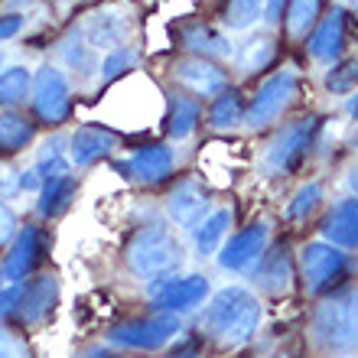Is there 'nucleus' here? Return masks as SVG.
Returning <instances> with one entry per match:
<instances>
[{"instance_id": "e433bc0d", "label": "nucleus", "mask_w": 358, "mask_h": 358, "mask_svg": "<svg viewBox=\"0 0 358 358\" xmlns=\"http://www.w3.org/2000/svg\"><path fill=\"white\" fill-rule=\"evenodd\" d=\"M0 358H27V345L13 339L7 329H0Z\"/></svg>"}, {"instance_id": "bb28decb", "label": "nucleus", "mask_w": 358, "mask_h": 358, "mask_svg": "<svg viewBox=\"0 0 358 358\" xmlns=\"http://www.w3.org/2000/svg\"><path fill=\"white\" fill-rule=\"evenodd\" d=\"M69 157H66V137H49L46 143H43V153H39V163H36V173L43 176V182L46 179H56V176H66L69 173Z\"/></svg>"}, {"instance_id": "b1692460", "label": "nucleus", "mask_w": 358, "mask_h": 358, "mask_svg": "<svg viewBox=\"0 0 358 358\" xmlns=\"http://www.w3.org/2000/svg\"><path fill=\"white\" fill-rule=\"evenodd\" d=\"M245 101H241V92L235 88H225L222 94L212 98V108H208V124L218 127V131H225V127H235V124L245 121Z\"/></svg>"}, {"instance_id": "c03bdc74", "label": "nucleus", "mask_w": 358, "mask_h": 358, "mask_svg": "<svg viewBox=\"0 0 358 358\" xmlns=\"http://www.w3.org/2000/svg\"><path fill=\"white\" fill-rule=\"evenodd\" d=\"M349 7L355 10V17H358V0H349Z\"/></svg>"}, {"instance_id": "c85d7f7f", "label": "nucleus", "mask_w": 358, "mask_h": 358, "mask_svg": "<svg viewBox=\"0 0 358 358\" xmlns=\"http://www.w3.org/2000/svg\"><path fill=\"white\" fill-rule=\"evenodd\" d=\"M320 10H322V0H290L287 3V29L290 36H306L310 27L320 20Z\"/></svg>"}, {"instance_id": "2eb2a0df", "label": "nucleus", "mask_w": 358, "mask_h": 358, "mask_svg": "<svg viewBox=\"0 0 358 358\" xmlns=\"http://www.w3.org/2000/svg\"><path fill=\"white\" fill-rule=\"evenodd\" d=\"M173 78H176L179 85L186 88L192 94H222L228 88V76L225 69H218L215 62H208V59H182L173 66Z\"/></svg>"}, {"instance_id": "2f4dec72", "label": "nucleus", "mask_w": 358, "mask_h": 358, "mask_svg": "<svg viewBox=\"0 0 358 358\" xmlns=\"http://www.w3.org/2000/svg\"><path fill=\"white\" fill-rule=\"evenodd\" d=\"M326 88L332 94H345V92H355L358 88V56L345 59L339 66L332 69L329 76H326Z\"/></svg>"}, {"instance_id": "ea45409f", "label": "nucleus", "mask_w": 358, "mask_h": 358, "mask_svg": "<svg viewBox=\"0 0 358 358\" xmlns=\"http://www.w3.org/2000/svg\"><path fill=\"white\" fill-rule=\"evenodd\" d=\"M20 29H23V17L20 13H7V17H0V43L10 36H17Z\"/></svg>"}, {"instance_id": "aec40b11", "label": "nucleus", "mask_w": 358, "mask_h": 358, "mask_svg": "<svg viewBox=\"0 0 358 358\" xmlns=\"http://www.w3.org/2000/svg\"><path fill=\"white\" fill-rule=\"evenodd\" d=\"M78 192V179L72 173L66 176H56V179H46L43 189H39V202H36V212L43 218H59L72 206V199Z\"/></svg>"}, {"instance_id": "4468645a", "label": "nucleus", "mask_w": 358, "mask_h": 358, "mask_svg": "<svg viewBox=\"0 0 358 358\" xmlns=\"http://www.w3.org/2000/svg\"><path fill=\"white\" fill-rule=\"evenodd\" d=\"M131 33V20L121 17L117 10H98V13H88L78 36L85 39L92 49H121L124 39Z\"/></svg>"}, {"instance_id": "f704fd0d", "label": "nucleus", "mask_w": 358, "mask_h": 358, "mask_svg": "<svg viewBox=\"0 0 358 358\" xmlns=\"http://www.w3.org/2000/svg\"><path fill=\"white\" fill-rule=\"evenodd\" d=\"M261 10H264V0H231L225 20H228V27L231 29H245V27L255 23Z\"/></svg>"}, {"instance_id": "473e14b6", "label": "nucleus", "mask_w": 358, "mask_h": 358, "mask_svg": "<svg viewBox=\"0 0 358 358\" xmlns=\"http://www.w3.org/2000/svg\"><path fill=\"white\" fill-rule=\"evenodd\" d=\"M320 199H322V186L320 182H306V186L296 189V196L290 199V206H287V218H310V212L316 206H320Z\"/></svg>"}, {"instance_id": "cd10ccee", "label": "nucleus", "mask_w": 358, "mask_h": 358, "mask_svg": "<svg viewBox=\"0 0 358 358\" xmlns=\"http://www.w3.org/2000/svg\"><path fill=\"white\" fill-rule=\"evenodd\" d=\"M29 88H33V78H29V72L23 66H13L0 72V104L3 108L20 104L29 94Z\"/></svg>"}, {"instance_id": "dca6fc26", "label": "nucleus", "mask_w": 358, "mask_h": 358, "mask_svg": "<svg viewBox=\"0 0 358 358\" xmlns=\"http://www.w3.org/2000/svg\"><path fill=\"white\" fill-rule=\"evenodd\" d=\"M208 202H212V199H208V192L199 186L196 179H182L170 192V199H166V212H170V218L176 225L199 228L208 212Z\"/></svg>"}, {"instance_id": "9d476101", "label": "nucleus", "mask_w": 358, "mask_h": 358, "mask_svg": "<svg viewBox=\"0 0 358 358\" xmlns=\"http://www.w3.org/2000/svg\"><path fill=\"white\" fill-rule=\"evenodd\" d=\"M206 296H208V280L202 273L166 277V280H160L157 293H153V310L166 313V316H179V313L196 310Z\"/></svg>"}, {"instance_id": "a211bd4d", "label": "nucleus", "mask_w": 358, "mask_h": 358, "mask_svg": "<svg viewBox=\"0 0 358 358\" xmlns=\"http://www.w3.org/2000/svg\"><path fill=\"white\" fill-rule=\"evenodd\" d=\"M114 143H117V137H114L111 131L85 124V127H78V131L69 137V160L76 163V166H94L98 160L111 157Z\"/></svg>"}, {"instance_id": "6e6552de", "label": "nucleus", "mask_w": 358, "mask_h": 358, "mask_svg": "<svg viewBox=\"0 0 358 358\" xmlns=\"http://www.w3.org/2000/svg\"><path fill=\"white\" fill-rule=\"evenodd\" d=\"M293 94H296V76H293L290 69L273 72L271 78H264V85L257 88V94L251 98L245 121L251 124V127H264V124L277 121L283 114V108L290 104Z\"/></svg>"}, {"instance_id": "f8f14e48", "label": "nucleus", "mask_w": 358, "mask_h": 358, "mask_svg": "<svg viewBox=\"0 0 358 358\" xmlns=\"http://www.w3.org/2000/svg\"><path fill=\"white\" fill-rule=\"evenodd\" d=\"M56 296H59V280L52 273H39L33 280H23V293H20L13 320L23 322V326L43 322L56 306Z\"/></svg>"}, {"instance_id": "1a4fd4ad", "label": "nucleus", "mask_w": 358, "mask_h": 358, "mask_svg": "<svg viewBox=\"0 0 358 358\" xmlns=\"http://www.w3.org/2000/svg\"><path fill=\"white\" fill-rule=\"evenodd\" d=\"M46 245H49L46 231L36 225H27L13 238V245H10L7 257H3V264H0V277L7 283H23V277H29V273L43 264Z\"/></svg>"}, {"instance_id": "4be33fe9", "label": "nucleus", "mask_w": 358, "mask_h": 358, "mask_svg": "<svg viewBox=\"0 0 358 358\" xmlns=\"http://www.w3.org/2000/svg\"><path fill=\"white\" fill-rule=\"evenodd\" d=\"M202 108L192 94H170V114H166V131L173 141H186L189 134L196 131Z\"/></svg>"}, {"instance_id": "7ed1b4c3", "label": "nucleus", "mask_w": 358, "mask_h": 358, "mask_svg": "<svg viewBox=\"0 0 358 358\" xmlns=\"http://www.w3.org/2000/svg\"><path fill=\"white\" fill-rule=\"evenodd\" d=\"M313 339L329 352L358 349V290H339L326 296L313 313Z\"/></svg>"}, {"instance_id": "4c0bfd02", "label": "nucleus", "mask_w": 358, "mask_h": 358, "mask_svg": "<svg viewBox=\"0 0 358 358\" xmlns=\"http://www.w3.org/2000/svg\"><path fill=\"white\" fill-rule=\"evenodd\" d=\"M17 238V218H13V212H10L3 202H0V248L7 245V241H13Z\"/></svg>"}, {"instance_id": "37998d69", "label": "nucleus", "mask_w": 358, "mask_h": 358, "mask_svg": "<svg viewBox=\"0 0 358 358\" xmlns=\"http://www.w3.org/2000/svg\"><path fill=\"white\" fill-rule=\"evenodd\" d=\"M7 176H10V170H7V166H0V189H3V182H7Z\"/></svg>"}, {"instance_id": "79ce46f5", "label": "nucleus", "mask_w": 358, "mask_h": 358, "mask_svg": "<svg viewBox=\"0 0 358 358\" xmlns=\"http://www.w3.org/2000/svg\"><path fill=\"white\" fill-rule=\"evenodd\" d=\"M349 114H352V121H358V92L349 98Z\"/></svg>"}, {"instance_id": "a19ab883", "label": "nucleus", "mask_w": 358, "mask_h": 358, "mask_svg": "<svg viewBox=\"0 0 358 358\" xmlns=\"http://www.w3.org/2000/svg\"><path fill=\"white\" fill-rule=\"evenodd\" d=\"M287 3L290 0H264V20L267 23H280V17H287Z\"/></svg>"}, {"instance_id": "393cba45", "label": "nucleus", "mask_w": 358, "mask_h": 358, "mask_svg": "<svg viewBox=\"0 0 358 358\" xmlns=\"http://www.w3.org/2000/svg\"><path fill=\"white\" fill-rule=\"evenodd\" d=\"M33 121H27L23 114L17 111H0V150L13 153L23 150L29 141H33Z\"/></svg>"}, {"instance_id": "6ab92c4d", "label": "nucleus", "mask_w": 358, "mask_h": 358, "mask_svg": "<svg viewBox=\"0 0 358 358\" xmlns=\"http://www.w3.org/2000/svg\"><path fill=\"white\" fill-rule=\"evenodd\" d=\"M322 238L336 248H358V199H342L322 218Z\"/></svg>"}, {"instance_id": "f3484780", "label": "nucleus", "mask_w": 358, "mask_h": 358, "mask_svg": "<svg viewBox=\"0 0 358 358\" xmlns=\"http://www.w3.org/2000/svg\"><path fill=\"white\" fill-rule=\"evenodd\" d=\"M342 43H345V10L332 7L326 17L316 23V29L310 33L306 52L316 62H336L342 56Z\"/></svg>"}, {"instance_id": "58836bf2", "label": "nucleus", "mask_w": 358, "mask_h": 358, "mask_svg": "<svg viewBox=\"0 0 358 358\" xmlns=\"http://www.w3.org/2000/svg\"><path fill=\"white\" fill-rule=\"evenodd\" d=\"M199 355H202V339L199 336H186L166 358H199Z\"/></svg>"}, {"instance_id": "9b49d317", "label": "nucleus", "mask_w": 358, "mask_h": 358, "mask_svg": "<svg viewBox=\"0 0 358 358\" xmlns=\"http://www.w3.org/2000/svg\"><path fill=\"white\" fill-rule=\"evenodd\" d=\"M264 248H267V222H255L245 231H238L218 251V264L225 267V271H251L264 257Z\"/></svg>"}, {"instance_id": "f03ea898", "label": "nucleus", "mask_w": 358, "mask_h": 358, "mask_svg": "<svg viewBox=\"0 0 358 358\" xmlns=\"http://www.w3.org/2000/svg\"><path fill=\"white\" fill-rule=\"evenodd\" d=\"M127 267L141 280H166L182 267V245L166 225H143L127 245Z\"/></svg>"}, {"instance_id": "f257e3e1", "label": "nucleus", "mask_w": 358, "mask_h": 358, "mask_svg": "<svg viewBox=\"0 0 358 358\" xmlns=\"http://www.w3.org/2000/svg\"><path fill=\"white\" fill-rule=\"evenodd\" d=\"M261 326V303L245 287H225L208 300L202 313V332L222 345H241Z\"/></svg>"}, {"instance_id": "5701e85b", "label": "nucleus", "mask_w": 358, "mask_h": 358, "mask_svg": "<svg viewBox=\"0 0 358 358\" xmlns=\"http://www.w3.org/2000/svg\"><path fill=\"white\" fill-rule=\"evenodd\" d=\"M182 46L199 52V59H215V56H228L231 46H228V39L222 33H215L212 27L206 23H189L182 27Z\"/></svg>"}, {"instance_id": "49530a36", "label": "nucleus", "mask_w": 358, "mask_h": 358, "mask_svg": "<svg viewBox=\"0 0 358 358\" xmlns=\"http://www.w3.org/2000/svg\"><path fill=\"white\" fill-rule=\"evenodd\" d=\"M13 3H23V0H13Z\"/></svg>"}, {"instance_id": "7c9ffc66", "label": "nucleus", "mask_w": 358, "mask_h": 358, "mask_svg": "<svg viewBox=\"0 0 358 358\" xmlns=\"http://www.w3.org/2000/svg\"><path fill=\"white\" fill-rule=\"evenodd\" d=\"M137 49L134 46H121V49H111L108 56H104V62H101V82L108 85V82H114L117 76H124L131 66H137Z\"/></svg>"}, {"instance_id": "412c9836", "label": "nucleus", "mask_w": 358, "mask_h": 358, "mask_svg": "<svg viewBox=\"0 0 358 358\" xmlns=\"http://www.w3.org/2000/svg\"><path fill=\"white\" fill-rule=\"evenodd\" d=\"M257 283L271 293H287L290 290V255H287V245H277L273 251H264V257L257 261Z\"/></svg>"}, {"instance_id": "c9c22d12", "label": "nucleus", "mask_w": 358, "mask_h": 358, "mask_svg": "<svg viewBox=\"0 0 358 358\" xmlns=\"http://www.w3.org/2000/svg\"><path fill=\"white\" fill-rule=\"evenodd\" d=\"M20 293H23V283H10L7 290H0V320H13Z\"/></svg>"}, {"instance_id": "a878e982", "label": "nucleus", "mask_w": 358, "mask_h": 358, "mask_svg": "<svg viewBox=\"0 0 358 358\" xmlns=\"http://www.w3.org/2000/svg\"><path fill=\"white\" fill-rule=\"evenodd\" d=\"M228 225H231V212H228V208H218V212H212V215L202 218V225L196 228V251H199V255H202V257L215 255L218 241L225 238Z\"/></svg>"}, {"instance_id": "c756f323", "label": "nucleus", "mask_w": 358, "mask_h": 358, "mask_svg": "<svg viewBox=\"0 0 358 358\" xmlns=\"http://www.w3.org/2000/svg\"><path fill=\"white\" fill-rule=\"evenodd\" d=\"M273 59V39L271 36H251L238 49V66L245 72H257Z\"/></svg>"}, {"instance_id": "0eeeda50", "label": "nucleus", "mask_w": 358, "mask_h": 358, "mask_svg": "<svg viewBox=\"0 0 358 358\" xmlns=\"http://www.w3.org/2000/svg\"><path fill=\"white\" fill-rule=\"evenodd\" d=\"M29 98H33V114H36L43 124H52L59 127L62 121H69L72 114V94H69V82L66 76L52 66L36 69L33 76V88H29Z\"/></svg>"}, {"instance_id": "20e7f679", "label": "nucleus", "mask_w": 358, "mask_h": 358, "mask_svg": "<svg viewBox=\"0 0 358 358\" xmlns=\"http://www.w3.org/2000/svg\"><path fill=\"white\" fill-rule=\"evenodd\" d=\"M320 131V117L316 114H306V117H293L273 134L264 147V157H261V166H264L267 176H290L303 166L306 153L313 147V137Z\"/></svg>"}, {"instance_id": "ddd939ff", "label": "nucleus", "mask_w": 358, "mask_h": 358, "mask_svg": "<svg viewBox=\"0 0 358 358\" xmlns=\"http://www.w3.org/2000/svg\"><path fill=\"white\" fill-rule=\"evenodd\" d=\"M173 163H176V157H173V150L166 143H147V147H141L127 163H114V170L153 186V182H163V179L170 176Z\"/></svg>"}, {"instance_id": "a18cd8bd", "label": "nucleus", "mask_w": 358, "mask_h": 358, "mask_svg": "<svg viewBox=\"0 0 358 358\" xmlns=\"http://www.w3.org/2000/svg\"><path fill=\"white\" fill-rule=\"evenodd\" d=\"M101 358H121V355H108V352H104V355Z\"/></svg>"}, {"instance_id": "39448f33", "label": "nucleus", "mask_w": 358, "mask_h": 358, "mask_svg": "<svg viewBox=\"0 0 358 358\" xmlns=\"http://www.w3.org/2000/svg\"><path fill=\"white\" fill-rule=\"evenodd\" d=\"M345 267H349V257L345 251H339L329 241H310V245L300 251V277L306 293H329L336 283L345 277Z\"/></svg>"}, {"instance_id": "72a5a7b5", "label": "nucleus", "mask_w": 358, "mask_h": 358, "mask_svg": "<svg viewBox=\"0 0 358 358\" xmlns=\"http://www.w3.org/2000/svg\"><path fill=\"white\" fill-rule=\"evenodd\" d=\"M62 56H66V62H69V66H76L78 72H92V69H94L92 46H88L78 33H76V36H69L66 43H62Z\"/></svg>"}, {"instance_id": "423d86ee", "label": "nucleus", "mask_w": 358, "mask_h": 358, "mask_svg": "<svg viewBox=\"0 0 358 358\" xmlns=\"http://www.w3.org/2000/svg\"><path fill=\"white\" fill-rule=\"evenodd\" d=\"M179 332V320L166 316V313H153V316H137V320L117 322L114 329H108V342L121 345V349H143L153 352L166 345Z\"/></svg>"}]
</instances>
